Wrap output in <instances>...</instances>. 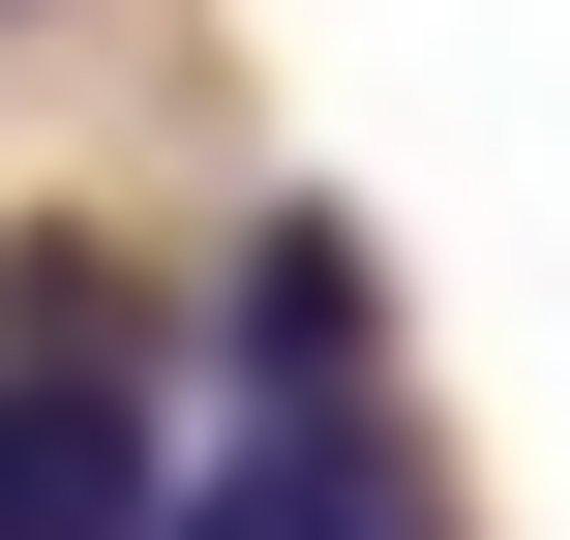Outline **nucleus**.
<instances>
[{
	"mask_svg": "<svg viewBox=\"0 0 570 540\" xmlns=\"http://www.w3.org/2000/svg\"><path fill=\"white\" fill-rule=\"evenodd\" d=\"M210 361H240V421H391V271H361V210H240Z\"/></svg>",
	"mask_w": 570,
	"mask_h": 540,
	"instance_id": "f257e3e1",
	"label": "nucleus"
},
{
	"mask_svg": "<svg viewBox=\"0 0 570 540\" xmlns=\"http://www.w3.org/2000/svg\"><path fill=\"white\" fill-rule=\"evenodd\" d=\"M150 361H0V540H150Z\"/></svg>",
	"mask_w": 570,
	"mask_h": 540,
	"instance_id": "f03ea898",
	"label": "nucleus"
},
{
	"mask_svg": "<svg viewBox=\"0 0 570 540\" xmlns=\"http://www.w3.org/2000/svg\"><path fill=\"white\" fill-rule=\"evenodd\" d=\"M150 540H451V481H421L391 421H240V451H210Z\"/></svg>",
	"mask_w": 570,
	"mask_h": 540,
	"instance_id": "7ed1b4c3",
	"label": "nucleus"
}]
</instances>
